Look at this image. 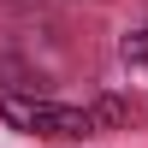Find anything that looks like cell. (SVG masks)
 <instances>
[{"label": "cell", "mask_w": 148, "mask_h": 148, "mask_svg": "<svg viewBox=\"0 0 148 148\" xmlns=\"http://www.w3.org/2000/svg\"><path fill=\"white\" fill-rule=\"evenodd\" d=\"M6 125L36 130V136H95L101 125H119L125 107L107 101V107H53V101H24V95H6Z\"/></svg>", "instance_id": "6da1fadb"}]
</instances>
